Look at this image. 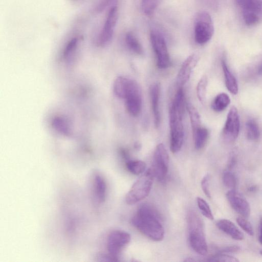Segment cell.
Returning <instances> with one entry per match:
<instances>
[{"mask_svg": "<svg viewBox=\"0 0 262 262\" xmlns=\"http://www.w3.org/2000/svg\"><path fill=\"white\" fill-rule=\"evenodd\" d=\"M158 210L152 205L143 203L132 217V225L148 238L156 242L164 236V229Z\"/></svg>", "mask_w": 262, "mask_h": 262, "instance_id": "obj_1", "label": "cell"}, {"mask_svg": "<svg viewBox=\"0 0 262 262\" xmlns=\"http://www.w3.org/2000/svg\"><path fill=\"white\" fill-rule=\"evenodd\" d=\"M189 242L191 248L198 254L205 255L208 252L203 222L194 211L187 214Z\"/></svg>", "mask_w": 262, "mask_h": 262, "instance_id": "obj_2", "label": "cell"}, {"mask_svg": "<svg viewBox=\"0 0 262 262\" xmlns=\"http://www.w3.org/2000/svg\"><path fill=\"white\" fill-rule=\"evenodd\" d=\"M184 110L171 104L169 107L170 148L172 152L176 153L183 145L184 137L183 115Z\"/></svg>", "mask_w": 262, "mask_h": 262, "instance_id": "obj_3", "label": "cell"}, {"mask_svg": "<svg viewBox=\"0 0 262 262\" xmlns=\"http://www.w3.org/2000/svg\"><path fill=\"white\" fill-rule=\"evenodd\" d=\"M154 178L151 168L142 173L126 194V203L133 205L145 198L150 191Z\"/></svg>", "mask_w": 262, "mask_h": 262, "instance_id": "obj_4", "label": "cell"}, {"mask_svg": "<svg viewBox=\"0 0 262 262\" xmlns=\"http://www.w3.org/2000/svg\"><path fill=\"white\" fill-rule=\"evenodd\" d=\"M213 33L214 26L210 14L206 12L199 13L194 27L195 42L199 45L205 44L211 39Z\"/></svg>", "mask_w": 262, "mask_h": 262, "instance_id": "obj_5", "label": "cell"}, {"mask_svg": "<svg viewBox=\"0 0 262 262\" xmlns=\"http://www.w3.org/2000/svg\"><path fill=\"white\" fill-rule=\"evenodd\" d=\"M241 9L245 24L249 26L258 24L262 19V0H235Z\"/></svg>", "mask_w": 262, "mask_h": 262, "instance_id": "obj_6", "label": "cell"}, {"mask_svg": "<svg viewBox=\"0 0 262 262\" xmlns=\"http://www.w3.org/2000/svg\"><path fill=\"white\" fill-rule=\"evenodd\" d=\"M169 156L165 146L160 143L156 147L151 168L155 178L159 181L164 182L167 175Z\"/></svg>", "mask_w": 262, "mask_h": 262, "instance_id": "obj_7", "label": "cell"}, {"mask_svg": "<svg viewBox=\"0 0 262 262\" xmlns=\"http://www.w3.org/2000/svg\"><path fill=\"white\" fill-rule=\"evenodd\" d=\"M118 18V7L113 6L107 13L103 27L97 37L96 43L98 46L103 47L110 43L113 37Z\"/></svg>", "mask_w": 262, "mask_h": 262, "instance_id": "obj_8", "label": "cell"}, {"mask_svg": "<svg viewBox=\"0 0 262 262\" xmlns=\"http://www.w3.org/2000/svg\"><path fill=\"white\" fill-rule=\"evenodd\" d=\"M150 38L156 54L158 68L161 69L167 68L170 64V58L164 37L159 33L152 31L150 34Z\"/></svg>", "mask_w": 262, "mask_h": 262, "instance_id": "obj_9", "label": "cell"}, {"mask_svg": "<svg viewBox=\"0 0 262 262\" xmlns=\"http://www.w3.org/2000/svg\"><path fill=\"white\" fill-rule=\"evenodd\" d=\"M124 99L126 108L133 116H137L142 108V97L140 88L138 83L131 79Z\"/></svg>", "mask_w": 262, "mask_h": 262, "instance_id": "obj_10", "label": "cell"}, {"mask_svg": "<svg viewBox=\"0 0 262 262\" xmlns=\"http://www.w3.org/2000/svg\"><path fill=\"white\" fill-rule=\"evenodd\" d=\"M130 241V235L128 232L120 230L112 231L107 239V249L109 254L118 258L121 251Z\"/></svg>", "mask_w": 262, "mask_h": 262, "instance_id": "obj_11", "label": "cell"}, {"mask_svg": "<svg viewBox=\"0 0 262 262\" xmlns=\"http://www.w3.org/2000/svg\"><path fill=\"white\" fill-rule=\"evenodd\" d=\"M240 129L239 118L237 108L233 106L230 109L223 129V137L228 142L234 141Z\"/></svg>", "mask_w": 262, "mask_h": 262, "instance_id": "obj_12", "label": "cell"}, {"mask_svg": "<svg viewBox=\"0 0 262 262\" xmlns=\"http://www.w3.org/2000/svg\"><path fill=\"white\" fill-rule=\"evenodd\" d=\"M231 207L242 216L247 218L250 214V207L246 199L234 189H231L226 194Z\"/></svg>", "mask_w": 262, "mask_h": 262, "instance_id": "obj_13", "label": "cell"}, {"mask_svg": "<svg viewBox=\"0 0 262 262\" xmlns=\"http://www.w3.org/2000/svg\"><path fill=\"white\" fill-rule=\"evenodd\" d=\"M198 61V57L193 54L189 56L183 62L177 76V83L179 87H182L189 80Z\"/></svg>", "mask_w": 262, "mask_h": 262, "instance_id": "obj_14", "label": "cell"}, {"mask_svg": "<svg viewBox=\"0 0 262 262\" xmlns=\"http://www.w3.org/2000/svg\"><path fill=\"white\" fill-rule=\"evenodd\" d=\"M161 85L158 82L152 84L149 87V95L154 122L157 128L159 127L161 123V115L160 111V98Z\"/></svg>", "mask_w": 262, "mask_h": 262, "instance_id": "obj_15", "label": "cell"}, {"mask_svg": "<svg viewBox=\"0 0 262 262\" xmlns=\"http://www.w3.org/2000/svg\"><path fill=\"white\" fill-rule=\"evenodd\" d=\"M82 37L81 36L74 35L67 42L62 51V57L67 63H71L76 56Z\"/></svg>", "mask_w": 262, "mask_h": 262, "instance_id": "obj_16", "label": "cell"}, {"mask_svg": "<svg viewBox=\"0 0 262 262\" xmlns=\"http://www.w3.org/2000/svg\"><path fill=\"white\" fill-rule=\"evenodd\" d=\"M216 225L220 230L235 240L242 241L244 238L243 233L229 220H219L216 222Z\"/></svg>", "mask_w": 262, "mask_h": 262, "instance_id": "obj_17", "label": "cell"}, {"mask_svg": "<svg viewBox=\"0 0 262 262\" xmlns=\"http://www.w3.org/2000/svg\"><path fill=\"white\" fill-rule=\"evenodd\" d=\"M222 67L227 89L231 94L236 95L238 90L236 79L229 70L226 62L224 59L222 60Z\"/></svg>", "mask_w": 262, "mask_h": 262, "instance_id": "obj_18", "label": "cell"}, {"mask_svg": "<svg viewBox=\"0 0 262 262\" xmlns=\"http://www.w3.org/2000/svg\"><path fill=\"white\" fill-rule=\"evenodd\" d=\"M94 188L97 201L100 203L104 202L106 196V185L104 179L99 174L94 176Z\"/></svg>", "mask_w": 262, "mask_h": 262, "instance_id": "obj_19", "label": "cell"}, {"mask_svg": "<svg viewBox=\"0 0 262 262\" xmlns=\"http://www.w3.org/2000/svg\"><path fill=\"white\" fill-rule=\"evenodd\" d=\"M130 79L123 76L117 77L113 83V91L115 95L124 99L128 88Z\"/></svg>", "mask_w": 262, "mask_h": 262, "instance_id": "obj_20", "label": "cell"}, {"mask_svg": "<svg viewBox=\"0 0 262 262\" xmlns=\"http://www.w3.org/2000/svg\"><path fill=\"white\" fill-rule=\"evenodd\" d=\"M53 127L58 132L65 135L71 134V127L69 121L64 117L57 116L52 121Z\"/></svg>", "mask_w": 262, "mask_h": 262, "instance_id": "obj_21", "label": "cell"}, {"mask_svg": "<svg viewBox=\"0 0 262 262\" xmlns=\"http://www.w3.org/2000/svg\"><path fill=\"white\" fill-rule=\"evenodd\" d=\"M194 146L196 149L203 148L208 139V130L204 127H200L196 130L193 132Z\"/></svg>", "mask_w": 262, "mask_h": 262, "instance_id": "obj_22", "label": "cell"}, {"mask_svg": "<svg viewBox=\"0 0 262 262\" xmlns=\"http://www.w3.org/2000/svg\"><path fill=\"white\" fill-rule=\"evenodd\" d=\"M230 99L229 96L224 93L218 94L211 103L212 110L216 112L224 111L230 104Z\"/></svg>", "mask_w": 262, "mask_h": 262, "instance_id": "obj_23", "label": "cell"}, {"mask_svg": "<svg viewBox=\"0 0 262 262\" xmlns=\"http://www.w3.org/2000/svg\"><path fill=\"white\" fill-rule=\"evenodd\" d=\"M125 39L127 46L133 52L138 55L143 53V48L134 34L128 32L126 34Z\"/></svg>", "mask_w": 262, "mask_h": 262, "instance_id": "obj_24", "label": "cell"}, {"mask_svg": "<svg viewBox=\"0 0 262 262\" xmlns=\"http://www.w3.org/2000/svg\"><path fill=\"white\" fill-rule=\"evenodd\" d=\"M247 138L251 141L257 140L260 137V129L258 125L253 119H250L246 123Z\"/></svg>", "mask_w": 262, "mask_h": 262, "instance_id": "obj_25", "label": "cell"}, {"mask_svg": "<svg viewBox=\"0 0 262 262\" xmlns=\"http://www.w3.org/2000/svg\"><path fill=\"white\" fill-rule=\"evenodd\" d=\"M126 167L132 174L139 175L145 172L146 164L141 160H128L126 162Z\"/></svg>", "mask_w": 262, "mask_h": 262, "instance_id": "obj_26", "label": "cell"}, {"mask_svg": "<svg viewBox=\"0 0 262 262\" xmlns=\"http://www.w3.org/2000/svg\"><path fill=\"white\" fill-rule=\"evenodd\" d=\"M187 110L190 117L192 133L201 127V118L197 110L191 104H188Z\"/></svg>", "mask_w": 262, "mask_h": 262, "instance_id": "obj_27", "label": "cell"}, {"mask_svg": "<svg viewBox=\"0 0 262 262\" xmlns=\"http://www.w3.org/2000/svg\"><path fill=\"white\" fill-rule=\"evenodd\" d=\"M207 78L206 76L202 77L198 83L196 94L200 101L203 103L205 101L206 90L207 86Z\"/></svg>", "mask_w": 262, "mask_h": 262, "instance_id": "obj_28", "label": "cell"}, {"mask_svg": "<svg viewBox=\"0 0 262 262\" xmlns=\"http://www.w3.org/2000/svg\"><path fill=\"white\" fill-rule=\"evenodd\" d=\"M196 202L202 214L208 219L213 220V215L207 202L200 197L196 198Z\"/></svg>", "mask_w": 262, "mask_h": 262, "instance_id": "obj_29", "label": "cell"}, {"mask_svg": "<svg viewBox=\"0 0 262 262\" xmlns=\"http://www.w3.org/2000/svg\"><path fill=\"white\" fill-rule=\"evenodd\" d=\"M223 181L224 185L228 188L234 189L236 185L235 177L232 172L230 171H225L223 174Z\"/></svg>", "mask_w": 262, "mask_h": 262, "instance_id": "obj_30", "label": "cell"}, {"mask_svg": "<svg viewBox=\"0 0 262 262\" xmlns=\"http://www.w3.org/2000/svg\"><path fill=\"white\" fill-rule=\"evenodd\" d=\"M209 261H223V262H237L238 259L231 255L225 254V253L219 252L209 258Z\"/></svg>", "mask_w": 262, "mask_h": 262, "instance_id": "obj_31", "label": "cell"}, {"mask_svg": "<svg viewBox=\"0 0 262 262\" xmlns=\"http://www.w3.org/2000/svg\"><path fill=\"white\" fill-rule=\"evenodd\" d=\"M236 222L241 228L248 235L253 236L254 230L251 223L244 217H238L236 218Z\"/></svg>", "mask_w": 262, "mask_h": 262, "instance_id": "obj_32", "label": "cell"}, {"mask_svg": "<svg viewBox=\"0 0 262 262\" xmlns=\"http://www.w3.org/2000/svg\"><path fill=\"white\" fill-rule=\"evenodd\" d=\"M158 4V0H143L142 8L144 12L148 15L154 11Z\"/></svg>", "mask_w": 262, "mask_h": 262, "instance_id": "obj_33", "label": "cell"}, {"mask_svg": "<svg viewBox=\"0 0 262 262\" xmlns=\"http://www.w3.org/2000/svg\"><path fill=\"white\" fill-rule=\"evenodd\" d=\"M115 0H100L93 8L95 13H100Z\"/></svg>", "mask_w": 262, "mask_h": 262, "instance_id": "obj_34", "label": "cell"}, {"mask_svg": "<svg viewBox=\"0 0 262 262\" xmlns=\"http://www.w3.org/2000/svg\"><path fill=\"white\" fill-rule=\"evenodd\" d=\"M209 174L205 175L201 181V187L205 194L208 198L210 197V192L209 190Z\"/></svg>", "mask_w": 262, "mask_h": 262, "instance_id": "obj_35", "label": "cell"}, {"mask_svg": "<svg viewBox=\"0 0 262 262\" xmlns=\"http://www.w3.org/2000/svg\"><path fill=\"white\" fill-rule=\"evenodd\" d=\"M258 238L259 242L262 245V217L260 219L259 223Z\"/></svg>", "mask_w": 262, "mask_h": 262, "instance_id": "obj_36", "label": "cell"}, {"mask_svg": "<svg viewBox=\"0 0 262 262\" xmlns=\"http://www.w3.org/2000/svg\"><path fill=\"white\" fill-rule=\"evenodd\" d=\"M236 157L234 154H232L229 158L228 166L229 168H231L234 166L236 163Z\"/></svg>", "mask_w": 262, "mask_h": 262, "instance_id": "obj_37", "label": "cell"}, {"mask_svg": "<svg viewBox=\"0 0 262 262\" xmlns=\"http://www.w3.org/2000/svg\"><path fill=\"white\" fill-rule=\"evenodd\" d=\"M73 1H75V2H78V1H81V0H73Z\"/></svg>", "mask_w": 262, "mask_h": 262, "instance_id": "obj_38", "label": "cell"}, {"mask_svg": "<svg viewBox=\"0 0 262 262\" xmlns=\"http://www.w3.org/2000/svg\"><path fill=\"white\" fill-rule=\"evenodd\" d=\"M260 254L262 255V249L260 251Z\"/></svg>", "mask_w": 262, "mask_h": 262, "instance_id": "obj_39", "label": "cell"}]
</instances>
